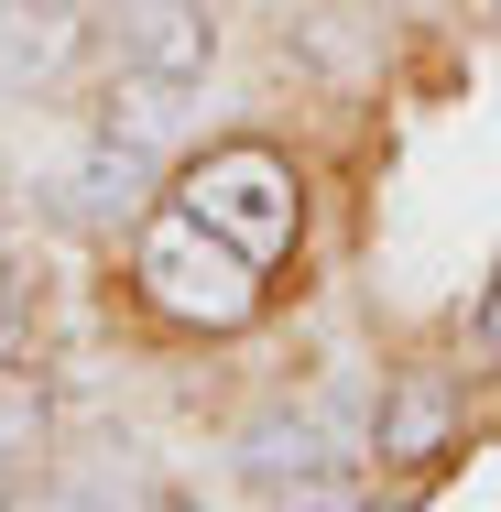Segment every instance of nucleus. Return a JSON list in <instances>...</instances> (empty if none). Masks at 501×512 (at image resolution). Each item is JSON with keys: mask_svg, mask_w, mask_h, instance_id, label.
<instances>
[{"mask_svg": "<svg viewBox=\"0 0 501 512\" xmlns=\"http://www.w3.org/2000/svg\"><path fill=\"white\" fill-rule=\"evenodd\" d=\"M131 273H142V295L175 327H207V338H229V327L262 316V262L229 251L197 207H142L131 218Z\"/></svg>", "mask_w": 501, "mask_h": 512, "instance_id": "1", "label": "nucleus"}, {"mask_svg": "<svg viewBox=\"0 0 501 512\" xmlns=\"http://www.w3.org/2000/svg\"><path fill=\"white\" fill-rule=\"evenodd\" d=\"M240 480L273 512H360V447L327 404H273L240 425Z\"/></svg>", "mask_w": 501, "mask_h": 512, "instance_id": "2", "label": "nucleus"}, {"mask_svg": "<svg viewBox=\"0 0 501 512\" xmlns=\"http://www.w3.org/2000/svg\"><path fill=\"white\" fill-rule=\"evenodd\" d=\"M175 207H197L207 229H218L229 251H251L262 273L295 251V218H305L295 164H284V153H262V142H218V153H197V164H186V197H175Z\"/></svg>", "mask_w": 501, "mask_h": 512, "instance_id": "3", "label": "nucleus"}, {"mask_svg": "<svg viewBox=\"0 0 501 512\" xmlns=\"http://www.w3.org/2000/svg\"><path fill=\"white\" fill-rule=\"evenodd\" d=\"M120 66H142V77H175V88H197L207 66H218V11L207 0H120Z\"/></svg>", "mask_w": 501, "mask_h": 512, "instance_id": "4", "label": "nucleus"}, {"mask_svg": "<svg viewBox=\"0 0 501 512\" xmlns=\"http://www.w3.org/2000/svg\"><path fill=\"white\" fill-rule=\"evenodd\" d=\"M77 55H88L77 0H0V99H44Z\"/></svg>", "mask_w": 501, "mask_h": 512, "instance_id": "5", "label": "nucleus"}, {"mask_svg": "<svg viewBox=\"0 0 501 512\" xmlns=\"http://www.w3.org/2000/svg\"><path fill=\"white\" fill-rule=\"evenodd\" d=\"M458 447V382H436V371H414L382 393V469H436Z\"/></svg>", "mask_w": 501, "mask_h": 512, "instance_id": "6", "label": "nucleus"}, {"mask_svg": "<svg viewBox=\"0 0 501 512\" xmlns=\"http://www.w3.org/2000/svg\"><path fill=\"white\" fill-rule=\"evenodd\" d=\"M99 131H109V142H131V153H175V142H186V88L120 66V77L99 88Z\"/></svg>", "mask_w": 501, "mask_h": 512, "instance_id": "7", "label": "nucleus"}, {"mask_svg": "<svg viewBox=\"0 0 501 512\" xmlns=\"http://www.w3.org/2000/svg\"><path fill=\"white\" fill-rule=\"evenodd\" d=\"M66 197L88 207V218H142V207H153V153H131V142H109V131H88V153H77Z\"/></svg>", "mask_w": 501, "mask_h": 512, "instance_id": "8", "label": "nucleus"}, {"mask_svg": "<svg viewBox=\"0 0 501 512\" xmlns=\"http://www.w3.org/2000/svg\"><path fill=\"white\" fill-rule=\"evenodd\" d=\"M33 447H44V393L0 382V469H33Z\"/></svg>", "mask_w": 501, "mask_h": 512, "instance_id": "9", "label": "nucleus"}, {"mask_svg": "<svg viewBox=\"0 0 501 512\" xmlns=\"http://www.w3.org/2000/svg\"><path fill=\"white\" fill-rule=\"evenodd\" d=\"M120 512H207V502H197V491H131Z\"/></svg>", "mask_w": 501, "mask_h": 512, "instance_id": "10", "label": "nucleus"}, {"mask_svg": "<svg viewBox=\"0 0 501 512\" xmlns=\"http://www.w3.org/2000/svg\"><path fill=\"white\" fill-rule=\"evenodd\" d=\"M33 512H109L99 491H55V502H33Z\"/></svg>", "mask_w": 501, "mask_h": 512, "instance_id": "11", "label": "nucleus"}, {"mask_svg": "<svg viewBox=\"0 0 501 512\" xmlns=\"http://www.w3.org/2000/svg\"><path fill=\"white\" fill-rule=\"evenodd\" d=\"M480 338H501V295H491V316H480Z\"/></svg>", "mask_w": 501, "mask_h": 512, "instance_id": "12", "label": "nucleus"}, {"mask_svg": "<svg viewBox=\"0 0 501 512\" xmlns=\"http://www.w3.org/2000/svg\"><path fill=\"white\" fill-rule=\"evenodd\" d=\"M360 512H403V502H360Z\"/></svg>", "mask_w": 501, "mask_h": 512, "instance_id": "13", "label": "nucleus"}]
</instances>
